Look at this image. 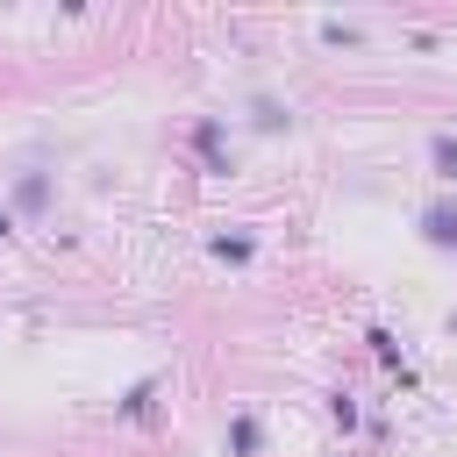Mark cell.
Instances as JSON below:
<instances>
[{
	"label": "cell",
	"instance_id": "1",
	"mask_svg": "<svg viewBox=\"0 0 457 457\" xmlns=\"http://www.w3.org/2000/svg\"><path fill=\"white\" fill-rule=\"evenodd\" d=\"M428 236H436V243H457V214L436 207V214H428Z\"/></svg>",
	"mask_w": 457,
	"mask_h": 457
}]
</instances>
